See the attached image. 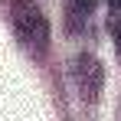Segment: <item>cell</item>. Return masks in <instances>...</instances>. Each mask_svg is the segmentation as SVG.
Instances as JSON below:
<instances>
[{"label":"cell","mask_w":121,"mask_h":121,"mask_svg":"<svg viewBox=\"0 0 121 121\" xmlns=\"http://www.w3.org/2000/svg\"><path fill=\"white\" fill-rule=\"evenodd\" d=\"M10 10H13V30H17V36H20L30 49H36V52L46 49V43H49V26H46L43 10L33 3V0H13Z\"/></svg>","instance_id":"1"},{"label":"cell","mask_w":121,"mask_h":121,"mask_svg":"<svg viewBox=\"0 0 121 121\" xmlns=\"http://www.w3.org/2000/svg\"><path fill=\"white\" fill-rule=\"evenodd\" d=\"M75 85H79L82 98L85 101H98V92H101V65L95 56H79L75 59Z\"/></svg>","instance_id":"2"},{"label":"cell","mask_w":121,"mask_h":121,"mask_svg":"<svg viewBox=\"0 0 121 121\" xmlns=\"http://www.w3.org/2000/svg\"><path fill=\"white\" fill-rule=\"evenodd\" d=\"M108 33H111L115 49L121 56V0H108Z\"/></svg>","instance_id":"3"},{"label":"cell","mask_w":121,"mask_h":121,"mask_svg":"<svg viewBox=\"0 0 121 121\" xmlns=\"http://www.w3.org/2000/svg\"><path fill=\"white\" fill-rule=\"evenodd\" d=\"M95 3H98V0H75V10H79V13H88Z\"/></svg>","instance_id":"4"}]
</instances>
